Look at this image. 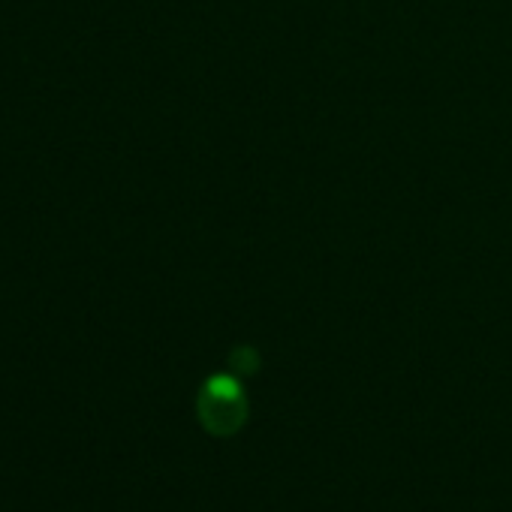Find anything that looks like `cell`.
Masks as SVG:
<instances>
[{
  "instance_id": "1",
  "label": "cell",
  "mask_w": 512,
  "mask_h": 512,
  "mask_svg": "<svg viewBox=\"0 0 512 512\" xmlns=\"http://www.w3.org/2000/svg\"><path fill=\"white\" fill-rule=\"evenodd\" d=\"M196 416L214 437H232L247 422V395L232 374H214L196 395Z\"/></svg>"
},
{
  "instance_id": "2",
  "label": "cell",
  "mask_w": 512,
  "mask_h": 512,
  "mask_svg": "<svg viewBox=\"0 0 512 512\" xmlns=\"http://www.w3.org/2000/svg\"><path fill=\"white\" fill-rule=\"evenodd\" d=\"M229 365L238 377H250V374H256V368H260V356H256L253 347H235L229 356Z\"/></svg>"
}]
</instances>
